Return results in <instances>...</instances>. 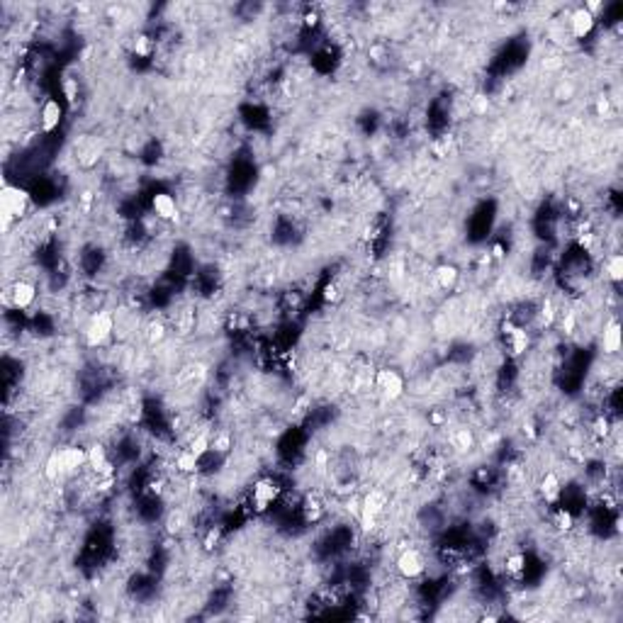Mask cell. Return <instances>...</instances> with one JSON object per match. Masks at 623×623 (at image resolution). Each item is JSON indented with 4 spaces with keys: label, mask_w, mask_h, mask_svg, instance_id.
I'll list each match as a JSON object with an SVG mask.
<instances>
[{
    "label": "cell",
    "mask_w": 623,
    "mask_h": 623,
    "mask_svg": "<svg viewBox=\"0 0 623 623\" xmlns=\"http://www.w3.org/2000/svg\"><path fill=\"white\" fill-rule=\"evenodd\" d=\"M375 388L388 397V400H397V397L404 395V378L397 371H392V368H383V371L375 375Z\"/></svg>",
    "instance_id": "52a82bcc"
},
{
    "label": "cell",
    "mask_w": 623,
    "mask_h": 623,
    "mask_svg": "<svg viewBox=\"0 0 623 623\" xmlns=\"http://www.w3.org/2000/svg\"><path fill=\"white\" fill-rule=\"evenodd\" d=\"M64 122V105L57 98H47L40 107V127L44 134H54Z\"/></svg>",
    "instance_id": "8992f818"
},
{
    "label": "cell",
    "mask_w": 623,
    "mask_h": 623,
    "mask_svg": "<svg viewBox=\"0 0 623 623\" xmlns=\"http://www.w3.org/2000/svg\"><path fill=\"white\" fill-rule=\"evenodd\" d=\"M602 351L604 356H616L621 351V324L619 319H609L602 332Z\"/></svg>",
    "instance_id": "8fae6325"
},
{
    "label": "cell",
    "mask_w": 623,
    "mask_h": 623,
    "mask_svg": "<svg viewBox=\"0 0 623 623\" xmlns=\"http://www.w3.org/2000/svg\"><path fill=\"white\" fill-rule=\"evenodd\" d=\"M197 465H200V458L192 453L190 448L180 450V453L175 455V467H178L180 472H185V475H187V472H195Z\"/></svg>",
    "instance_id": "2e32d148"
},
{
    "label": "cell",
    "mask_w": 623,
    "mask_h": 623,
    "mask_svg": "<svg viewBox=\"0 0 623 623\" xmlns=\"http://www.w3.org/2000/svg\"><path fill=\"white\" fill-rule=\"evenodd\" d=\"M555 519H558V528H562V531H570L572 528V514L570 511H565V509H560V511H555Z\"/></svg>",
    "instance_id": "ac0fdd59"
},
{
    "label": "cell",
    "mask_w": 623,
    "mask_h": 623,
    "mask_svg": "<svg viewBox=\"0 0 623 623\" xmlns=\"http://www.w3.org/2000/svg\"><path fill=\"white\" fill-rule=\"evenodd\" d=\"M117 324H115V317L110 312H95L86 324V344L91 349H98V346H105L110 341V336L115 334Z\"/></svg>",
    "instance_id": "7a4b0ae2"
},
{
    "label": "cell",
    "mask_w": 623,
    "mask_h": 623,
    "mask_svg": "<svg viewBox=\"0 0 623 623\" xmlns=\"http://www.w3.org/2000/svg\"><path fill=\"white\" fill-rule=\"evenodd\" d=\"M151 209L163 222H170V219L178 217V202H175V197L170 192H156L151 197Z\"/></svg>",
    "instance_id": "30bf717a"
},
{
    "label": "cell",
    "mask_w": 623,
    "mask_h": 623,
    "mask_svg": "<svg viewBox=\"0 0 623 623\" xmlns=\"http://www.w3.org/2000/svg\"><path fill=\"white\" fill-rule=\"evenodd\" d=\"M433 278H436V285L441 290L450 292L458 288V283H460V270H458L455 266H450V263H443V266H438L436 270H433Z\"/></svg>",
    "instance_id": "4fadbf2b"
},
{
    "label": "cell",
    "mask_w": 623,
    "mask_h": 623,
    "mask_svg": "<svg viewBox=\"0 0 623 623\" xmlns=\"http://www.w3.org/2000/svg\"><path fill=\"white\" fill-rule=\"evenodd\" d=\"M538 492H540V497H543L545 504H555V501L562 497L560 477L555 475V472H545V475L540 477V482H538Z\"/></svg>",
    "instance_id": "7c38bea8"
},
{
    "label": "cell",
    "mask_w": 623,
    "mask_h": 623,
    "mask_svg": "<svg viewBox=\"0 0 623 623\" xmlns=\"http://www.w3.org/2000/svg\"><path fill=\"white\" fill-rule=\"evenodd\" d=\"M163 336H166V327H163V324H151V327H149V341H151V344L161 341Z\"/></svg>",
    "instance_id": "d6986e66"
},
{
    "label": "cell",
    "mask_w": 623,
    "mask_h": 623,
    "mask_svg": "<svg viewBox=\"0 0 623 623\" xmlns=\"http://www.w3.org/2000/svg\"><path fill=\"white\" fill-rule=\"evenodd\" d=\"M8 302L20 312L30 310V307L37 302V285L32 283V280H25V278L15 280V283L8 288Z\"/></svg>",
    "instance_id": "5b68a950"
},
{
    "label": "cell",
    "mask_w": 623,
    "mask_h": 623,
    "mask_svg": "<svg viewBox=\"0 0 623 623\" xmlns=\"http://www.w3.org/2000/svg\"><path fill=\"white\" fill-rule=\"evenodd\" d=\"M604 275L611 285H619L623 280V256L621 253H609L604 261Z\"/></svg>",
    "instance_id": "5bb4252c"
},
{
    "label": "cell",
    "mask_w": 623,
    "mask_h": 623,
    "mask_svg": "<svg viewBox=\"0 0 623 623\" xmlns=\"http://www.w3.org/2000/svg\"><path fill=\"white\" fill-rule=\"evenodd\" d=\"M567 27H570V37L577 42H584L592 37L594 27H597V15L587 8V5H580L570 13V20H567Z\"/></svg>",
    "instance_id": "277c9868"
},
{
    "label": "cell",
    "mask_w": 623,
    "mask_h": 623,
    "mask_svg": "<svg viewBox=\"0 0 623 623\" xmlns=\"http://www.w3.org/2000/svg\"><path fill=\"white\" fill-rule=\"evenodd\" d=\"M280 494V487L273 482V479H258L256 484H253V492H251V504L256 511H266L270 509V506L275 504V499H278Z\"/></svg>",
    "instance_id": "ba28073f"
},
{
    "label": "cell",
    "mask_w": 623,
    "mask_h": 623,
    "mask_svg": "<svg viewBox=\"0 0 623 623\" xmlns=\"http://www.w3.org/2000/svg\"><path fill=\"white\" fill-rule=\"evenodd\" d=\"M30 209V192L20 185L5 183L0 190V217H3V231H10L13 222H20Z\"/></svg>",
    "instance_id": "6da1fadb"
},
{
    "label": "cell",
    "mask_w": 623,
    "mask_h": 623,
    "mask_svg": "<svg viewBox=\"0 0 623 623\" xmlns=\"http://www.w3.org/2000/svg\"><path fill=\"white\" fill-rule=\"evenodd\" d=\"M395 570L402 580H419L426 572V558L421 550L417 548H404L400 553V558L395 562Z\"/></svg>",
    "instance_id": "3957f363"
},
{
    "label": "cell",
    "mask_w": 623,
    "mask_h": 623,
    "mask_svg": "<svg viewBox=\"0 0 623 623\" xmlns=\"http://www.w3.org/2000/svg\"><path fill=\"white\" fill-rule=\"evenodd\" d=\"M187 448H190L192 453H195L202 460V458H205L207 453H212V433H209V431H200L197 436L190 438Z\"/></svg>",
    "instance_id": "9a60e30c"
},
{
    "label": "cell",
    "mask_w": 623,
    "mask_h": 623,
    "mask_svg": "<svg viewBox=\"0 0 623 623\" xmlns=\"http://www.w3.org/2000/svg\"><path fill=\"white\" fill-rule=\"evenodd\" d=\"M504 570H506V575H511V577H521V575H523V570H526V558H523L521 553H511V555H506Z\"/></svg>",
    "instance_id": "e0dca14e"
},
{
    "label": "cell",
    "mask_w": 623,
    "mask_h": 623,
    "mask_svg": "<svg viewBox=\"0 0 623 623\" xmlns=\"http://www.w3.org/2000/svg\"><path fill=\"white\" fill-rule=\"evenodd\" d=\"M504 334H506V346L514 356H521L528 351L531 346V334H528L526 327H516V324H504Z\"/></svg>",
    "instance_id": "9c48e42d"
}]
</instances>
